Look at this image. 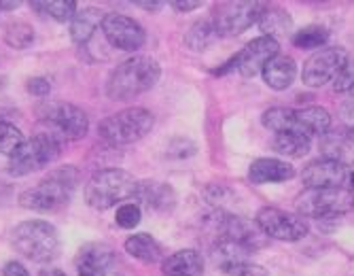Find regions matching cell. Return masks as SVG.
Segmentation results:
<instances>
[{
	"label": "cell",
	"mask_w": 354,
	"mask_h": 276,
	"mask_svg": "<svg viewBox=\"0 0 354 276\" xmlns=\"http://www.w3.org/2000/svg\"><path fill=\"white\" fill-rule=\"evenodd\" d=\"M162 75V66L151 55H134L121 62L106 81V94L111 100L127 102L149 91Z\"/></svg>",
	"instance_id": "cell-1"
},
{
	"label": "cell",
	"mask_w": 354,
	"mask_h": 276,
	"mask_svg": "<svg viewBox=\"0 0 354 276\" xmlns=\"http://www.w3.org/2000/svg\"><path fill=\"white\" fill-rule=\"evenodd\" d=\"M79 185V170L75 166H62L39 185L26 190L19 196V204L37 212H57L71 202L75 187Z\"/></svg>",
	"instance_id": "cell-2"
},
{
	"label": "cell",
	"mask_w": 354,
	"mask_h": 276,
	"mask_svg": "<svg viewBox=\"0 0 354 276\" xmlns=\"http://www.w3.org/2000/svg\"><path fill=\"white\" fill-rule=\"evenodd\" d=\"M138 181L121 168H104L93 172L85 185V202L93 210H106L136 194Z\"/></svg>",
	"instance_id": "cell-3"
},
{
	"label": "cell",
	"mask_w": 354,
	"mask_h": 276,
	"mask_svg": "<svg viewBox=\"0 0 354 276\" xmlns=\"http://www.w3.org/2000/svg\"><path fill=\"white\" fill-rule=\"evenodd\" d=\"M11 242L19 255L32 261H53L59 255V236L57 230L43 219L21 221L13 234Z\"/></svg>",
	"instance_id": "cell-4"
},
{
	"label": "cell",
	"mask_w": 354,
	"mask_h": 276,
	"mask_svg": "<svg viewBox=\"0 0 354 276\" xmlns=\"http://www.w3.org/2000/svg\"><path fill=\"white\" fill-rule=\"evenodd\" d=\"M62 142L55 134L51 132H41L32 138L24 140V145L9 158L7 170L13 176H26L30 172H39L53 164L59 153H62Z\"/></svg>",
	"instance_id": "cell-5"
},
{
	"label": "cell",
	"mask_w": 354,
	"mask_h": 276,
	"mask_svg": "<svg viewBox=\"0 0 354 276\" xmlns=\"http://www.w3.org/2000/svg\"><path fill=\"white\" fill-rule=\"evenodd\" d=\"M153 124L155 117L151 115V111L134 107L102 119L98 126V134L111 145H132L142 140L153 130Z\"/></svg>",
	"instance_id": "cell-6"
},
{
	"label": "cell",
	"mask_w": 354,
	"mask_h": 276,
	"mask_svg": "<svg viewBox=\"0 0 354 276\" xmlns=\"http://www.w3.org/2000/svg\"><path fill=\"white\" fill-rule=\"evenodd\" d=\"M354 208V194L346 187L329 190H306L295 200V210L301 217L312 219H335Z\"/></svg>",
	"instance_id": "cell-7"
},
{
	"label": "cell",
	"mask_w": 354,
	"mask_h": 276,
	"mask_svg": "<svg viewBox=\"0 0 354 276\" xmlns=\"http://www.w3.org/2000/svg\"><path fill=\"white\" fill-rule=\"evenodd\" d=\"M39 117L59 140H81L89 130L85 111L73 102H45L39 107Z\"/></svg>",
	"instance_id": "cell-8"
},
{
	"label": "cell",
	"mask_w": 354,
	"mask_h": 276,
	"mask_svg": "<svg viewBox=\"0 0 354 276\" xmlns=\"http://www.w3.org/2000/svg\"><path fill=\"white\" fill-rule=\"evenodd\" d=\"M268 9L266 3H223L216 5L212 11V26L218 37H238L252 26L259 24L263 11Z\"/></svg>",
	"instance_id": "cell-9"
},
{
	"label": "cell",
	"mask_w": 354,
	"mask_h": 276,
	"mask_svg": "<svg viewBox=\"0 0 354 276\" xmlns=\"http://www.w3.org/2000/svg\"><path fill=\"white\" fill-rule=\"evenodd\" d=\"M257 226L263 230L268 238L297 242L308 234V221L297 212H286L274 206H266L257 212Z\"/></svg>",
	"instance_id": "cell-10"
},
{
	"label": "cell",
	"mask_w": 354,
	"mask_h": 276,
	"mask_svg": "<svg viewBox=\"0 0 354 276\" xmlns=\"http://www.w3.org/2000/svg\"><path fill=\"white\" fill-rule=\"evenodd\" d=\"M348 62L350 55L344 47H325L308 57L301 79L308 87H323L335 81V77L346 68Z\"/></svg>",
	"instance_id": "cell-11"
},
{
	"label": "cell",
	"mask_w": 354,
	"mask_h": 276,
	"mask_svg": "<svg viewBox=\"0 0 354 276\" xmlns=\"http://www.w3.org/2000/svg\"><path fill=\"white\" fill-rule=\"evenodd\" d=\"M100 28H102L104 39L121 51H138L147 41L145 28L136 19L127 17L123 13L104 15Z\"/></svg>",
	"instance_id": "cell-12"
},
{
	"label": "cell",
	"mask_w": 354,
	"mask_h": 276,
	"mask_svg": "<svg viewBox=\"0 0 354 276\" xmlns=\"http://www.w3.org/2000/svg\"><path fill=\"white\" fill-rule=\"evenodd\" d=\"M280 45L276 39L270 37H257L252 39L236 57V68L242 77H257L261 75L263 68L272 62V59L278 55Z\"/></svg>",
	"instance_id": "cell-13"
},
{
	"label": "cell",
	"mask_w": 354,
	"mask_h": 276,
	"mask_svg": "<svg viewBox=\"0 0 354 276\" xmlns=\"http://www.w3.org/2000/svg\"><path fill=\"white\" fill-rule=\"evenodd\" d=\"M348 168L331 162V160H314L301 170V181L308 190H329V187H346L348 185Z\"/></svg>",
	"instance_id": "cell-14"
},
{
	"label": "cell",
	"mask_w": 354,
	"mask_h": 276,
	"mask_svg": "<svg viewBox=\"0 0 354 276\" xmlns=\"http://www.w3.org/2000/svg\"><path fill=\"white\" fill-rule=\"evenodd\" d=\"M320 153L325 160H331L344 168L354 166V132L344 126L331 128L320 136Z\"/></svg>",
	"instance_id": "cell-15"
},
{
	"label": "cell",
	"mask_w": 354,
	"mask_h": 276,
	"mask_svg": "<svg viewBox=\"0 0 354 276\" xmlns=\"http://www.w3.org/2000/svg\"><path fill=\"white\" fill-rule=\"evenodd\" d=\"M134 198L157 210V212H170L176 206V194L168 185V183H159V181H138V187Z\"/></svg>",
	"instance_id": "cell-16"
},
{
	"label": "cell",
	"mask_w": 354,
	"mask_h": 276,
	"mask_svg": "<svg viewBox=\"0 0 354 276\" xmlns=\"http://www.w3.org/2000/svg\"><path fill=\"white\" fill-rule=\"evenodd\" d=\"M295 176V168L274 158H261L254 160L248 168V178L254 185H266V183H284Z\"/></svg>",
	"instance_id": "cell-17"
},
{
	"label": "cell",
	"mask_w": 354,
	"mask_h": 276,
	"mask_svg": "<svg viewBox=\"0 0 354 276\" xmlns=\"http://www.w3.org/2000/svg\"><path fill=\"white\" fill-rule=\"evenodd\" d=\"M263 81L272 87V89H286L291 87V83L297 77V64L293 57L288 55H276L272 62L263 68Z\"/></svg>",
	"instance_id": "cell-18"
},
{
	"label": "cell",
	"mask_w": 354,
	"mask_h": 276,
	"mask_svg": "<svg viewBox=\"0 0 354 276\" xmlns=\"http://www.w3.org/2000/svg\"><path fill=\"white\" fill-rule=\"evenodd\" d=\"M202 272H204V259L193 249L176 251L168 259H164L166 276H202Z\"/></svg>",
	"instance_id": "cell-19"
},
{
	"label": "cell",
	"mask_w": 354,
	"mask_h": 276,
	"mask_svg": "<svg viewBox=\"0 0 354 276\" xmlns=\"http://www.w3.org/2000/svg\"><path fill=\"white\" fill-rule=\"evenodd\" d=\"M297 130L312 136H323L331 130V115L323 107H306L297 111Z\"/></svg>",
	"instance_id": "cell-20"
},
{
	"label": "cell",
	"mask_w": 354,
	"mask_h": 276,
	"mask_svg": "<svg viewBox=\"0 0 354 276\" xmlns=\"http://www.w3.org/2000/svg\"><path fill=\"white\" fill-rule=\"evenodd\" d=\"M102 19H104V15L100 13V9H95V7L83 9L71 21V39L77 45H87L91 41V37L98 33V28L102 26Z\"/></svg>",
	"instance_id": "cell-21"
},
{
	"label": "cell",
	"mask_w": 354,
	"mask_h": 276,
	"mask_svg": "<svg viewBox=\"0 0 354 276\" xmlns=\"http://www.w3.org/2000/svg\"><path fill=\"white\" fill-rule=\"evenodd\" d=\"M259 28H261L263 37H270V39L278 41V39H282V37H286L288 33H291L293 19L284 9L268 5V9L263 11V15L259 19Z\"/></svg>",
	"instance_id": "cell-22"
},
{
	"label": "cell",
	"mask_w": 354,
	"mask_h": 276,
	"mask_svg": "<svg viewBox=\"0 0 354 276\" xmlns=\"http://www.w3.org/2000/svg\"><path fill=\"white\" fill-rule=\"evenodd\" d=\"M125 251L145 264H155L162 259V244H159L151 234L130 236L125 240Z\"/></svg>",
	"instance_id": "cell-23"
},
{
	"label": "cell",
	"mask_w": 354,
	"mask_h": 276,
	"mask_svg": "<svg viewBox=\"0 0 354 276\" xmlns=\"http://www.w3.org/2000/svg\"><path fill=\"white\" fill-rule=\"evenodd\" d=\"M115 261V253L106 247L104 242H87L81 247L77 266L79 268H98L106 270Z\"/></svg>",
	"instance_id": "cell-24"
},
{
	"label": "cell",
	"mask_w": 354,
	"mask_h": 276,
	"mask_svg": "<svg viewBox=\"0 0 354 276\" xmlns=\"http://www.w3.org/2000/svg\"><path fill=\"white\" fill-rule=\"evenodd\" d=\"M272 147L284 158H304L310 151V138L299 132H282L274 136Z\"/></svg>",
	"instance_id": "cell-25"
},
{
	"label": "cell",
	"mask_w": 354,
	"mask_h": 276,
	"mask_svg": "<svg viewBox=\"0 0 354 276\" xmlns=\"http://www.w3.org/2000/svg\"><path fill=\"white\" fill-rule=\"evenodd\" d=\"M261 121H263V126L268 130H274L276 134H282V132H299L297 130V111H293V109H282V107L268 109L263 113Z\"/></svg>",
	"instance_id": "cell-26"
},
{
	"label": "cell",
	"mask_w": 354,
	"mask_h": 276,
	"mask_svg": "<svg viewBox=\"0 0 354 276\" xmlns=\"http://www.w3.org/2000/svg\"><path fill=\"white\" fill-rule=\"evenodd\" d=\"M30 7L59 24L73 21L77 15L75 0H37V3H30Z\"/></svg>",
	"instance_id": "cell-27"
},
{
	"label": "cell",
	"mask_w": 354,
	"mask_h": 276,
	"mask_svg": "<svg viewBox=\"0 0 354 276\" xmlns=\"http://www.w3.org/2000/svg\"><path fill=\"white\" fill-rule=\"evenodd\" d=\"M216 39H218V35H216V30H214L212 21L206 19V21L193 24V26L189 28V33L185 35V45H187L189 49H193V51H204V49H208Z\"/></svg>",
	"instance_id": "cell-28"
},
{
	"label": "cell",
	"mask_w": 354,
	"mask_h": 276,
	"mask_svg": "<svg viewBox=\"0 0 354 276\" xmlns=\"http://www.w3.org/2000/svg\"><path fill=\"white\" fill-rule=\"evenodd\" d=\"M35 28L26 21H11L5 30V41L13 49H28L35 43Z\"/></svg>",
	"instance_id": "cell-29"
},
{
	"label": "cell",
	"mask_w": 354,
	"mask_h": 276,
	"mask_svg": "<svg viewBox=\"0 0 354 276\" xmlns=\"http://www.w3.org/2000/svg\"><path fill=\"white\" fill-rule=\"evenodd\" d=\"M327 41H329V30L325 26H318V24L306 26L293 37V43L299 49H316V47H323Z\"/></svg>",
	"instance_id": "cell-30"
},
{
	"label": "cell",
	"mask_w": 354,
	"mask_h": 276,
	"mask_svg": "<svg viewBox=\"0 0 354 276\" xmlns=\"http://www.w3.org/2000/svg\"><path fill=\"white\" fill-rule=\"evenodd\" d=\"M24 145V134L17 126L9 121H0V156H13V153Z\"/></svg>",
	"instance_id": "cell-31"
},
{
	"label": "cell",
	"mask_w": 354,
	"mask_h": 276,
	"mask_svg": "<svg viewBox=\"0 0 354 276\" xmlns=\"http://www.w3.org/2000/svg\"><path fill=\"white\" fill-rule=\"evenodd\" d=\"M142 219V212L138 204H121L115 212V223L121 230H134Z\"/></svg>",
	"instance_id": "cell-32"
},
{
	"label": "cell",
	"mask_w": 354,
	"mask_h": 276,
	"mask_svg": "<svg viewBox=\"0 0 354 276\" xmlns=\"http://www.w3.org/2000/svg\"><path fill=\"white\" fill-rule=\"evenodd\" d=\"M333 87H335V91H348V94H350V89L354 87V62H352V57H350V62L346 64V68L335 77Z\"/></svg>",
	"instance_id": "cell-33"
},
{
	"label": "cell",
	"mask_w": 354,
	"mask_h": 276,
	"mask_svg": "<svg viewBox=\"0 0 354 276\" xmlns=\"http://www.w3.org/2000/svg\"><path fill=\"white\" fill-rule=\"evenodd\" d=\"M227 276H270V272L266 268H261V266L246 261V264H240V266L232 268L227 272Z\"/></svg>",
	"instance_id": "cell-34"
},
{
	"label": "cell",
	"mask_w": 354,
	"mask_h": 276,
	"mask_svg": "<svg viewBox=\"0 0 354 276\" xmlns=\"http://www.w3.org/2000/svg\"><path fill=\"white\" fill-rule=\"evenodd\" d=\"M26 87H28V94L41 96V98L49 96V91H51V83L45 77H32V79H28Z\"/></svg>",
	"instance_id": "cell-35"
},
{
	"label": "cell",
	"mask_w": 354,
	"mask_h": 276,
	"mask_svg": "<svg viewBox=\"0 0 354 276\" xmlns=\"http://www.w3.org/2000/svg\"><path fill=\"white\" fill-rule=\"evenodd\" d=\"M339 121H342L344 128L354 132V98L352 96L339 104Z\"/></svg>",
	"instance_id": "cell-36"
},
{
	"label": "cell",
	"mask_w": 354,
	"mask_h": 276,
	"mask_svg": "<svg viewBox=\"0 0 354 276\" xmlns=\"http://www.w3.org/2000/svg\"><path fill=\"white\" fill-rule=\"evenodd\" d=\"M3 276H30V272L19 261H7L3 268Z\"/></svg>",
	"instance_id": "cell-37"
},
{
	"label": "cell",
	"mask_w": 354,
	"mask_h": 276,
	"mask_svg": "<svg viewBox=\"0 0 354 276\" xmlns=\"http://www.w3.org/2000/svg\"><path fill=\"white\" fill-rule=\"evenodd\" d=\"M172 7H174L176 11H193V9L202 7V3H200V0H189V3H183V0H174Z\"/></svg>",
	"instance_id": "cell-38"
},
{
	"label": "cell",
	"mask_w": 354,
	"mask_h": 276,
	"mask_svg": "<svg viewBox=\"0 0 354 276\" xmlns=\"http://www.w3.org/2000/svg\"><path fill=\"white\" fill-rule=\"evenodd\" d=\"M79 276H106V270H98V268H79Z\"/></svg>",
	"instance_id": "cell-39"
},
{
	"label": "cell",
	"mask_w": 354,
	"mask_h": 276,
	"mask_svg": "<svg viewBox=\"0 0 354 276\" xmlns=\"http://www.w3.org/2000/svg\"><path fill=\"white\" fill-rule=\"evenodd\" d=\"M39 276H66L59 268H43Z\"/></svg>",
	"instance_id": "cell-40"
},
{
	"label": "cell",
	"mask_w": 354,
	"mask_h": 276,
	"mask_svg": "<svg viewBox=\"0 0 354 276\" xmlns=\"http://www.w3.org/2000/svg\"><path fill=\"white\" fill-rule=\"evenodd\" d=\"M136 5H138V7H142V9H147V11H151V9L155 11V9L159 7V3H136Z\"/></svg>",
	"instance_id": "cell-41"
},
{
	"label": "cell",
	"mask_w": 354,
	"mask_h": 276,
	"mask_svg": "<svg viewBox=\"0 0 354 276\" xmlns=\"http://www.w3.org/2000/svg\"><path fill=\"white\" fill-rule=\"evenodd\" d=\"M0 9H7V11L17 9V3H0Z\"/></svg>",
	"instance_id": "cell-42"
},
{
	"label": "cell",
	"mask_w": 354,
	"mask_h": 276,
	"mask_svg": "<svg viewBox=\"0 0 354 276\" xmlns=\"http://www.w3.org/2000/svg\"><path fill=\"white\" fill-rule=\"evenodd\" d=\"M346 190L354 192V172H350V176H348V185H346Z\"/></svg>",
	"instance_id": "cell-43"
},
{
	"label": "cell",
	"mask_w": 354,
	"mask_h": 276,
	"mask_svg": "<svg viewBox=\"0 0 354 276\" xmlns=\"http://www.w3.org/2000/svg\"><path fill=\"white\" fill-rule=\"evenodd\" d=\"M350 96H352V98H354V87H352V89H350Z\"/></svg>",
	"instance_id": "cell-44"
}]
</instances>
